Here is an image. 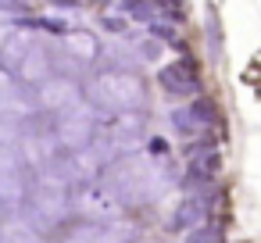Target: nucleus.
<instances>
[{"instance_id": "nucleus-1", "label": "nucleus", "mask_w": 261, "mask_h": 243, "mask_svg": "<svg viewBox=\"0 0 261 243\" xmlns=\"http://www.w3.org/2000/svg\"><path fill=\"white\" fill-rule=\"evenodd\" d=\"M161 86L172 93V97H193L200 90V75H197V65L186 58V61H172L168 68H161Z\"/></svg>"}, {"instance_id": "nucleus-2", "label": "nucleus", "mask_w": 261, "mask_h": 243, "mask_svg": "<svg viewBox=\"0 0 261 243\" xmlns=\"http://www.w3.org/2000/svg\"><path fill=\"white\" fill-rule=\"evenodd\" d=\"M218 168H222V157H218V150H197L193 154V161H190V182H211L215 175H218Z\"/></svg>"}, {"instance_id": "nucleus-3", "label": "nucleus", "mask_w": 261, "mask_h": 243, "mask_svg": "<svg viewBox=\"0 0 261 243\" xmlns=\"http://www.w3.org/2000/svg\"><path fill=\"white\" fill-rule=\"evenodd\" d=\"M200 207H204V200H200V197L186 200V204H182V214H175V218H172V225H175V229H182V225H190V222H200V218H204V211H200Z\"/></svg>"}, {"instance_id": "nucleus-4", "label": "nucleus", "mask_w": 261, "mask_h": 243, "mask_svg": "<svg viewBox=\"0 0 261 243\" xmlns=\"http://www.w3.org/2000/svg\"><path fill=\"white\" fill-rule=\"evenodd\" d=\"M186 243H222V229L218 225H200V229H193V236Z\"/></svg>"}, {"instance_id": "nucleus-5", "label": "nucleus", "mask_w": 261, "mask_h": 243, "mask_svg": "<svg viewBox=\"0 0 261 243\" xmlns=\"http://www.w3.org/2000/svg\"><path fill=\"white\" fill-rule=\"evenodd\" d=\"M158 11H161V8L154 4V0H133V18H150V22H154Z\"/></svg>"}]
</instances>
